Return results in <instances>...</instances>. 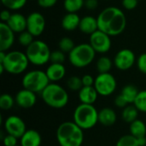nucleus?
<instances>
[{
	"instance_id": "obj_1",
	"label": "nucleus",
	"mask_w": 146,
	"mask_h": 146,
	"mask_svg": "<svg viewBox=\"0 0 146 146\" xmlns=\"http://www.w3.org/2000/svg\"><path fill=\"white\" fill-rule=\"evenodd\" d=\"M98 30L110 37L122 33L127 27V17L123 11L117 7L110 6L103 9L97 17Z\"/></svg>"
},
{
	"instance_id": "obj_2",
	"label": "nucleus",
	"mask_w": 146,
	"mask_h": 146,
	"mask_svg": "<svg viewBox=\"0 0 146 146\" xmlns=\"http://www.w3.org/2000/svg\"><path fill=\"white\" fill-rule=\"evenodd\" d=\"M56 136L60 146H81L84 142V130L74 121L61 123Z\"/></svg>"
},
{
	"instance_id": "obj_3",
	"label": "nucleus",
	"mask_w": 146,
	"mask_h": 146,
	"mask_svg": "<svg viewBox=\"0 0 146 146\" xmlns=\"http://www.w3.org/2000/svg\"><path fill=\"white\" fill-rule=\"evenodd\" d=\"M40 94L47 106L56 110L66 107L69 101L67 90L57 83L50 82Z\"/></svg>"
},
{
	"instance_id": "obj_4",
	"label": "nucleus",
	"mask_w": 146,
	"mask_h": 146,
	"mask_svg": "<svg viewBox=\"0 0 146 146\" xmlns=\"http://www.w3.org/2000/svg\"><path fill=\"white\" fill-rule=\"evenodd\" d=\"M73 121L83 130L92 129L98 123V111L93 104H80L74 109Z\"/></svg>"
},
{
	"instance_id": "obj_5",
	"label": "nucleus",
	"mask_w": 146,
	"mask_h": 146,
	"mask_svg": "<svg viewBox=\"0 0 146 146\" xmlns=\"http://www.w3.org/2000/svg\"><path fill=\"white\" fill-rule=\"evenodd\" d=\"M96 51L89 43H82L75 45L68 54V60L72 66L83 68L89 66L95 59Z\"/></svg>"
},
{
	"instance_id": "obj_6",
	"label": "nucleus",
	"mask_w": 146,
	"mask_h": 146,
	"mask_svg": "<svg viewBox=\"0 0 146 146\" xmlns=\"http://www.w3.org/2000/svg\"><path fill=\"white\" fill-rule=\"evenodd\" d=\"M29 60L25 52L20 50L7 51L5 59L2 64L5 69V72L10 74H21L24 73L29 65Z\"/></svg>"
},
{
	"instance_id": "obj_7",
	"label": "nucleus",
	"mask_w": 146,
	"mask_h": 146,
	"mask_svg": "<svg viewBox=\"0 0 146 146\" xmlns=\"http://www.w3.org/2000/svg\"><path fill=\"white\" fill-rule=\"evenodd\" d=\"M25 53L30 63L34 66H43L50 62L51 51L44 41L37 39L27 47Z\"/></svg>"
},
{
	"instance_id": "obj_8",
	"label": "nucleus",
	"mask_w": 146,
	"mask_h": 146,
	"mask_svg": "<svg viewBox=\"0 0 146 146\" xmlns=\"http://www.w3.org/2000/svg\"><path fill=\"white\" fill-rule=\"evenodd\" d=\"M50 83V81L45 71L39 69H34L27 72L21 80L23 88L33 92L36 94L41 93Z\"/></svg>"
},
{
	"instance_id": "obj_9",
	"label": "nucleus",
	"mask_w": 146,
	"mask_h": 146,
	"mask_svg": "<svg viewBox=\"0 0 146 146\" xmlns=\"http://www.w3.org/2000/svg\"><path fill=\"white\" fill-rule=\"evenodd\" d=\"M94 87L99 96L109 97L112 95L117 87V81L110 73L98 74L95 78Z\"/></svg>"
},
{
	"instance_id": "obj_10",
	"label": "nucleus",
	"mask_w": 146,
	"mask_h": 146,
	"mask_svg": "<svg viewBox=\"0 0 146 146\" xmlns=\"http://www.w3.org/2000/svg\"><path fill=\"white\" fill-rule=\"evenodd\" d=\"M89 44L96 51V53L104 54L111 49V37L107 33L98 30L90 35Z\"/></svg>"
},
{
	"instance_id": "obj_11",
	"label": "nucleus",
	"mask_w": 146,
	"mask_h": 146,
	"mask_svg": "<svg viewBox=\"0 0 146 146\" xmlns=\"http://www.w3.org/2000/svg\"><path fill=\"white\" fill-rule=\"evenodd\" d=\"M113 62L117 69L121 71H127L133 68L137 61L134 52L130 49L125 48L120 50L115 54Z\"/></svg>"
},
{
	"instance_id": "obj_12",
	"label": "nucleus",
	"mask_w": 146,
	"mask_h": 146,
	"mask_svg": "<svg viewBox=\"0 0 146 146\" xmlns=\"http://www.w3.org/2000/svg\"><path fill=\"white\" fill-rule=\"evenodd\" d=\"M3 127L6 133L13 135L18 139H21V137L27 130L25 121L20 116L15 115H9L5 119Z\"/></svg>"
},
{
	"instance_id": "obj_13",
	"label": "nucleus",
	"mask_w": 146,
	"mask_h": 146,
	"mask_svg": "<svg viewBox=\"0 0 146 146\" xmlns=\"http://www.w3.org/2000/svg\"><path fill=\"white\" fill-rule=\"evenodd\" d=\"M27 30L34 37L40 36L45 29V18L38 11L30 13L27 17Z\"/></svg>"
},
{
	"instance_id": "obj_14",
	"label": "nucleus",
	"mask_w": 146,
	"mask_h": 146,
	"mask_svg": "<svg viewBox=\"0 0 146 146\" xmlns=\"http://www.w3.org/2000/svg\"><path fill=\"white\" fill-rule=\"evenodd\" d=\"M15 104L21 109H30L33 108L37 103L36 93L31 92L27 89H21L17 92L15 97Z\"/></svg>"
},
{
	"instance_id": "obj_15",
	"label": "nucleus",
	"mask_w": 146,
	"mask_h": 146,
	"mask_svg": "<svg viewBox=\"0 0 146 146\" xmlns=\"http://www.w3.org/2000/svg\"><path fill=\"white\" fill-rule=\"evenodd\" d=\"M15 43V33L7 23H0V51L7 52Z\"/></svg>"
},
{
	"instance_id": "obj_16",
	"label": "nucleus",
	"mask_w": 146,
	"mask_h": 146,
	"mask_svg": "<svg viewBox=\"0 0 146 146\" xmlns=\"http://www.w3.org/2000/svg\"><path fill=\"white\" fill-rule=\"evenodd\" d=\"M45 73L50 82L56 83L65 77L66 68L62 63H50L47 67Z\"/></svg>"
},
{
	"instance_id": "obj_17",
	"label": "nucleus",
	"mask_w": 146,
	"mask_h": 146,
	"mask_svg": "<svg viewBox=\"0 0 146 146\" xmlns=\"http://www.w3.org/2000/svg\"><path fill=\"white\" fill-rule=\"evenodd\" d=\"M7 24L15 33H21L27 30V17L21 13H12Z\"/></svg>"
},
{
	"instance_id": "obj_18",
	"label": "nucleus",
	"mask_w": 146,
	"mask_h": 146,
	"mask_svg": "<svg viewBox=\"0 0 146 146\" xmlns=\"http://www.w3.org/2000/svg\"><path fill=\"white\" fill-rule=\"evenodd\" d=\"M80 31L86 35H92L93 33L98 30V19L92 15H86L81 18L80 26Z\"/></svg>"
},
{
	"instance_id": "obj_19",
	"label": "nucleus",
	"mask_w": 146,
	"mask_h": 146,
	"mask_svg": "<svg viewBox=\"0 0 146 146\" xmlns=\"http://www.w3.org/2000/svg\"><path fill=\"white\" fill-rule=\"evenodd\" d=\"M98 93L94 86H83L78 92V98L80 104H94L98 100Z\"/></svg>"
},
{
	"instance_id": "obj_20",
	"label": "nucleus",
	"mask_w": 146,
	"mask_h": 146,
	"mask_svg": "<svg viewBox=\"0 0 146 146\" xmlns=\"http://www.w3.org/2000/svg\"><path fill=\"white\" fill-rule=\"evenodd\" d=\"M21 146H40L42 137L40 133L34 129H27L20 139Z\"/></svg>"
},
{
	"instance_id": "obj_21",
	"label": "nucleus",
	"mask_w": 146,
	"mask_h": 146,
	"mask_svg": "<svg viewBox=\"0 0 146 146\" xmlns=\"http://www.w3.org/2000/svg\"><path fill=\"white\" fill-rule=\"evenodd\" d=\"M116 120V113L111 108L106 107L98 111V122L104 127H112Z\"/></svg>"
},
{
	"instance_id": "obj_22",
	"label": "nucleus",
	"mask_w": 146,
	"mask_h": 146,
	"mask_svg": "<svg viewBox=\"0 0 146 146\" xmlns=\"http://www.w3.org/2000/svg\"><path fill=\"white\" fill-rule=\"evenodd\" d=\"M80 20L81 18L77 13H67L62 19V27L68 32L74 31L79 28Z\"/></svg>"
},
{
	"instance_id": "obj_23",
	"label": "nucleus",
	"mask_w": 146,
	"mask_h": 146,
	"mask_svg": "<svg viewBox=\"0 0 146 146\" xmlns=\"http://www.w3.org/2000/svg\"><path fill=\"white\" fill-rule=\"evenodd\" d=\"M129 132L130 134L133 135V137L139 139V138H142V137H145L146 136V125L145 123L137 119L134 121H133L132 123H130L129 126Z\"/></svg>"
},
{
	"instance_id": "obj_24",
	"label": "nucleus",
	"mask_w": 146,
	"mask_h": 146,
	"mask_svg": "<svg viewBox=\"0 0 146 146\" xmlns=\"http://www.w3.org/2000/svg\"><path fill=\"white\" fill-rule=\"evenodd\" d=\"M139 91L138 90V88L132 85V84H128L126 85L121 92V94L123 96V98L127 100V102L129 104H133L138 94H139Z\"/></svg>"
},
{
	"instance_id": "obj_25",
	"label": "nucleus",
	"mask_w": 146,
	"mask_h": 146,
	"mask_svg": "<svg viewBox=\"0 0 146 146\" xmlns=\"http://www.w3.org/2000/svg\"><path fill=\"white\" fill-rule=\"evenodd\" d=\"M139 112V111L138 110V109L133 104V105L129 104L126 108L123 109V110L121 112V118L124 121L130 124L138 119Z\"/></svg>"
},
{
	"instance_id": "obj_26",
	"label": "nucleus",
	"mask_w": 146,
	"mask_h": 146,
	"mask_svg": "<svg viewBox=\"0 0 146 146\" xmlns=\"http://www.w3.org/2000/svg\"><path fill=\"white\" fill-rule=\"evenodd\" d=\"M113 65H114V62L106 56H103L99 57L96 62V68L99 74L110 73Z\"/></svg>"
},
{
	"instance_id": "obj_27",
	"label": "nucleus",
	"mask_w": 146,
	"mask_h": 146,
	"mask_svg": "<svg viewBox=\"0 0 146 146\" xmlns=\"http://www.w3.org/2000/svg\"><path fill=\"white\" fill-rule=\"evenodd\" d=\"M63 7L68 13H77L85 7V0H64Z\"/></svg>"
},
{
	"instance_id": "obj_28",
	"label": "nucleus",
	"mask_w": 146,
	"mask_h": 146,
	"mask_svg": "<svg viewBox=\"0 0 146 146\" xmlns=\"http://www.w3.org/2000/svg\"><path fill=\"white\" fill-rule=\"evenodd\" d=\"M27 2V0H1V3L5 9L14 11L22 9L26 5Z\"/></svg>"
},
{
	"instance_id": "obj_29",
	"label": "nucleus",
	"mask_w": 146,
	"mask_h": 146,
	"mask_svg": "<svg viewBox=\"0 0 146 146\" xmlns=\"http://www.w3.org/2000/svg\"><path fill=\"white\" fill-rule=\"evenodd\" d=\"M75 47L74 40L69 37H63L58 42V48L64 53H70Z\"/></svg>"
},
{
	"instance_id": "obj_30",
	"label": "nucleus",
	"mask_w": 146,
	"mask_h": 146,
	"mask_svg": "<svg viewBox=\"0 0 146 146\" xmlns=\"http://www.w3.org/2000/svg\"><path fill=\"white\" fill-rule=\"evenodd\" d=\"M15 104V98L9 93H3L0 96V108L3 110H9L14 107Z\"/></svg>"
},
{
	"instance_id": "obj_31",
	"label": "nucleus",
	"mask_w": 146,
	"mask_h": 146,
	"mask_svg": "<svg viewBox=\"0 0 146 146\" xmlns=\"http://www.w3.org/2000/svg\"><path fill=\"white\" fill-rule=\"evenodd\" d=\"M67 87L68 90L72 92H80V90L83 87L82 80L80 77L73 75L69 77L67 80Z\"/></svg>"
},
{
	"instance_id": "obj_32",
	"label": "nucleus",
	"mask_w": 146,
	"mask_h": 146,
	"mask_svg": "<svg viewBox=\"0 0 146 146\" xmlns=\"http://www.w3.org/2000/svg\"><path fill=\"white\" fill-rule=\"evenodd\" d=\"M133 105L138 109L139 112L146 113V90L139 91Z\"/></svg>"
},
{
	"instance_id": "obj_33",
	"label": "nucleus",
	"mask_w": 146,
	"mask_h": 146,
	"mask_svg": "<svg viewBox=\"0 0 146 146\" xmlns=\"http://www.w3.org/2000/svg\"><path fill=\"white\" fill-rule=\"evenodd\" d=\"M115 146H139L137 138L131 134L121 136L116 142Z\"/></svg>"
},
{
	"instance_id": "obj_34",
	"label": "nucleus",
	"mask_w": 146,
	"mask_h": 146,
	"mask_svg": "<svg viewBox=\"0 0 146 146\" xmlns=\"http://www.w3.org/2000/svg\"><path fill=\"white\" fill-rule=\"evenodd\" d=\"M18 43L24 47H28L33 41H34V36L31 34L27 30L19 33L18 35Z\"/></svg>"
},
{
	"instance_id": "obj_35",
	"label": "nucleus",
	"mask_w": 146,
	"mask_h": 146,
	"mask_svg": "<svg viewBox=\"0 0 146 146\" xmlns=\"http://www.w3.org/2000/svg\"><path fill=\"white\" fill-rule=\"evenodd\" d=\"M65 60H66L65 53L62 52V50H56L51 51L50 58V62L51 63H62V64H63Z\"/></svg>"
},
{
	"instance_id": "obj_36",
	"label": "nucleus",
	"mask_w": 146,
	"mask_h": 146,
	"mask_svg": "<svg viewBox=\"0 0 146 146\" xmlns=\"http://www.w3.org/2000/svg\"><path fill=\"white\" fill-rule=\"evenodd\" d=\"M137 67L139 70L146 74V53H142L137 59Z\"/></svg>"
},
{
	"instance_id": "obj_37",
	"label": "nucleus",
	"mask_w": 146,
	"mask_h": 146,
	"mask_svg": "<svg viewBox=\"0 0 146 146\" xmlns=\"http://www.w3.org/2000/svg\"><path fill=\"white\" fill-rule=\"evenodd\" d=\"M3 140V144L4 146H16L17 145V142H18V138L13 136V135H10V134H8L6 133V135L3 137V139H2Z\"/></svg>"
},
{
	"instance_id": "obj_38",
	"label": "nucleus",
	"mask_w": 146,
	"mask_h": 146,
	"mask_svg": "<svg viewBox=\"0 0 146 146\" xmlns=\"http://www.w3.org/2000/svg\"><path fill=\"white\" fill-rule=\"evenodd\" d=\"M114 104L116 107H118L120 109H124L127 105H129V104L127 102V100L123 98V96L121 93L118 96H116V98L114 100Z\"/></svg>"
},
{
	"instance_id": "obj_39",
	"label": "nucleus",
	"mask_w": 146,
	"mask_h": 146,
	"mask_svg": "<svg viewBox=\"0 0 146 146\" xmlns=\"http://www.w3.org/2000/svg\"><path fill=\"white\" fill-rule=\"evenodd\" d=\"M139 3V0H122L121 4L124 9L127 10H133L134 9Z\"/></svg>"
},
{
	"instance_id": "obj_40",
	"label": "nucleus",
	"mask_w": 146,
	"mask_h": 146,
	"mask_svg": "<svg viewBox=\"0 0 146 146\" xmlns=\"http://www.w3.org/2000/svg\"><path fill=\"white\" fill-rule=\"evenodd\" d=\"M58 0H37L38 5L43 9H49L52 8L56 4Z\"/></svg>"
},
{
	"instance_id": "obj_41",
	"label": "nucleus",
	"mask_w": 146,
	"mask_h": 146,
	"mask_svg": "<svg viewBox=\"0 0 146 146\" xmlns=\"http://www.w3.org/2000/svg\"><path fill=\"white\" fill-rule=\"evenodd\" d=\"M83 86H94L95 78H93L91 74H85L81 77Z\"/></svg>"
},
{
	"instance_id": "obj_42",
	"label": "nucleus",
	"mask_w": 146,
	"mask_h": 146,
	"mask_svg": "<svg viewBox=\"0 0 146 146\" xmlns=\"http://www.w3.org/2000/svg\"><path fill=\"white\" fill-rule=\"evenodd\" d=\"M98 6V0H85V8L89 10H94Z\"/></svg>"
},
{
	"instance_id": "obj_43",
	"label": "nucleus",
	"mask_w": 146,
	"mask_h": 146,
	"mask_svg": "<svg viewBox=\"0 0 146 146\" xmlns=\"http://www.w3.org/2000/svg\"><path fill=\"white\" fill-rule=\"evenodd\" d=\"M11 15L12 13L10 12V10L5 9L3 10H2L1 14H0V18H1V22H4V23H7V21L9 20V18L11 17Z\"/></svg>"
},
{
	"instance_id": "obj_44",
	"label": "nucleus",
	"mask_w": 146,
	"mask_h": 146,
	"mask_svg": "<svg viewBox=\"0 0 146 146\" xmlns=\"http://www.w3.org/2000/svg\"><path fill=\"white\" fill-rule=\"evenodd\" d=\"M137 139H138L139 146H146V136L142 137V138H139Z\"/></svg>"
},
{
	"instance_id": "obj_45",
	"label": "nucleus",
	"mask_w": 146,
	"mask_h": 146,
	"mask_svg": "<svg viewBox=\"0 0 146 146\" xmlns=\"http://www.w3.org/2000/svg\"><path fill=\"white\" fill-rule=\"evenodd\" d=\"M29 1H33V0H29Z\"/></svg>"
},
{
	"instance_id": "obj_46",
	"label": "nucleus",
	"mask_w": 146,
	"mask_h": 146,
	"mask_svg": "<svg viewBox=\"0 0 146 146\" xmlns=\"http://www.w3.org/2000/svg\"><path fill=\"white\" fill-rule=\"evenodd\" d=\"M16 146H21V145H16Z\"/></svg>"
},
{
	"instance_id": "obj_47",
	"label": "nucleus",
	"mask_w": 146,
	"mask_h": 146,
	"mask_svg": "<svg viewBox=\"0 0 146 146\" xmlns=\"http://www.w3.org/2000/svg\"><path fill=\"white\" fill-rule=\"evenodd\" d=\"M105 1H109V0H105Z\"/></svg>"
}]
</instances>
